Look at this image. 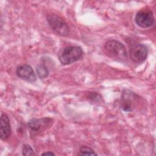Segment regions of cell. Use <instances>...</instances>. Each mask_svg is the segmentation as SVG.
I'll list each match as a JSON object with an SVG mask.
<instances>
[{"mask_svg":"<svg viewBox=\"0 0 156 156\" xmlns=\"http://www.w3.org/2000/svg\"><path fill=\"white\" fill-rule=\"evenodd\" d=\"M147 55V49L144 44H138L133 46L130 50V57L134 62L144 61Z\"/></svg>","mask_w":156,"mask_h":156,"instance_id":"5b68a950","label":"cell"},{"mask_svg":"<svg viewBox=\"0 0 156 156\" xmlns=\"http://www.w3.org/2000/svg\"><path fill=\"white\" fill-rule=\"evenodd\" d=\"M105 52L112 59L124 62L127 59V53L124 45L116 40H110L104 46Z\"/></svg>","mask_w":156,"mask_h":156,"instance_id":"6da1fadb","label":"cell"},{"mask_svg":"<svg viewBox=\"0 0 156 156\" xmlns=\"http://www.w3.org/2000/svg\"><path fill=\"white\" fill-rule=\"evenodd\" d=\"M121 108L125 112H130L133 109V103L131 99L128 98L123 97L121 102Z\"/></svg>","mask_w":156,"mask_h":156,"instance_id":"9c48e42d","label":"cell"},{"mask_svg":"<svg viewBox=\"0 0 156 156\" xmlns=\"http://www.w3.org/2000/svg\"><path fill=\"white\" fill-rule=\"evenodd\" d=\"M89 98L90 99H91L92 101H98L99 102L100 101V99H101V96L99 94L96 93V92H92L89 95Z\"/></svg>","mask_w":156,"mask_h":156,"instance_id":"4fadbf2b","label":"cell"},{"mask_svg":"<svg viewBox=\"0 0 156 156\" xmlns=\"http://www.w3.org/2000/svg\"><path fill=\"white\" fill-rule=\"evenodd\" d=\"M54 153L51 152V151H48V152H43V154H41V155H54Z\"/></svg>","mask_w":156,"mask_h":156,"instance_id":"5bb4252c","label":"cell"},{"mask_svg":"<svg viewBox=\"0 0 156 156\" xmlns=\"http://www.w3.org/2000/svg\"><path fill=\"white\" fill-rule=\"evenodd\" d=\"M23 155H34L35 152L31 146L29 144H24L23 147Z\"/></svg>","mask_w":156,"mask_h":156,"instance_id":"7c38bea8","label":"cell"},{"mask_svg":"<svg viewBox=\"0 0 156 156\" xmlns=\"http://www.w3.org/2000/svg\"><path fill=\"white\" fill-rule=\"evenodd\" d=\"M36 69H37V75L40 79L45 78L48 76L49 71L47 67L44 65L40 64L38 65Z\"/></svg>","mask_w":156,"mask_h":156,"instance_id":"30bf717a","label":"cell"},{"mask_svg":"<svg viewBox=\"0 0 156 156\" xmlns=\"http://www.w3.org/2000/svg\"><path fill=\"white\" fill-rule=\"evenodd\" d=\"M80 155H97L93 149L90 148L87 146H82L79 149V154Z\"/></svg>","mask_w":156,"mask_h":156,"instance_id":"8fae6325","label":"cell"},{"mask_svg":"<svg viewBox=\"0 0 156 156\" xmlns=\"http://www.w3.org/2000/svg\"><path fill=\"white\" fill-rule=\"evenodd\" d=\"M47 21L50 27L57 34L66 36L69 34V27L61 17L56 15H49L47 16Z\"/></svg>","mask_w":156,"mask_h":156,"instance_id":"3957f363","label":"cell"},{"mask_svg":"<svg viewBox=\"0 0 156 156\" xmlns=\"http://www.w3.org/2000/svg\"><path fill=\"white\" fill-rule=\"evenodd\" d=\"M11 127L9 117L5 114H2L1 117L0 136L2 140H7L10 135Z\"/></svg>","mask_w":156,"mask_h":156,"instance_id":"ba28073f","label":"cell"},{"mask_svg":"<svg viewBox=\"0 0 156 156\" xmlns=\"http://www.w3.org/2000/svg\"><path fill=\"white\" fill-rule=\"evenodd\" d=\"M154 16L151 11L149 10H141L138 11L135 18L136 24L142 28H147L154 23Z\"/></svg>","mask_w":156,"mask_h":156,"instance_id":"277c9868","label":"cell"},{"mask_svg":"<svg viewBox=\"0 0 156 156\" xmlns=\"http://www.w3.org/2000/svg\"><path fill=\"white\" fill-rule=\"evenodd\" d=\"M16 73L20 78L27 82H32L37 80L36 75L32 68L27 64H24L18 66L16 68Z\"/></svg>","mask_w":156,"mask_h":156,"instance_id":"8992f818","label":"cell"},{"mask_svg":"<svg viewBox=\"0 0 156 156\" xmlns=\"http://www.w3.org/2000/svg\"><path fill=\"white\" fill-rule=\"evenodd\" d=\"M52 122V119L49 118L34 119L29 122L28 126L32 132H37L51 126Z\"/></svg>","mask_w":156,"mask_h":156,"instance_id":"52a82bcc","label":"cell"},{"mask_svg":"<svg viewBox=\"0 0 156 156\" xmlns=\"http://www.w3.org/2000/svg\"><path fill=\"white\" fill-rule=\"evenodd\" d=\"M83 55L80 47L69 46L62 48L58 53V57L63 65H69L79 60Z\"/></svg>","mask_w":156,"mask_h":156,"instance_id":"7a4b0ae2","label":"cell"}]
</instances>
